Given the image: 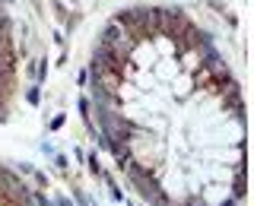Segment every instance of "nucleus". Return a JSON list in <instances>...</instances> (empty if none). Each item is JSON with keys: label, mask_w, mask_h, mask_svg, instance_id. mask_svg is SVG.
Here are the masks:
<instances>
[{"label": "nucleus", "mask_w": 254, "mask_h": 206, "mask_svg": "<svg viewBox=\"0 0 254 206\" xmlns=\"http://www.w3.org/2000/svg\"><path fill=\"white\" fill-rule=\"evenodd\" d=\"M130 48H133L130 35H127L118 22H108V29L102 32V51H111V54H118V57L130 60Z\"/></svg>", "instance_id": "f257e3e1"}, {"label": "nucleus", "mask_w": 254, "mask_h": 206, "mask_svg": "<svg viewBox=\"0 0 254 206\" xmlns=\"http://www.w3.org/2000/svg\"><path fill=\"white\" fill-rule=\"evenodd\" d=\"M153 60H156V48H153V42H140V45L130 48V63H133V67L149 70V67H153Z\"/></svg>", "instance_id": "f03ea898"}, {"label": "nucleus", "mask_w": 254, "mask_h": 206, "mask_svg": "<svg viewBox=\"0 0 254 206\" xmlns=\"http://www.w3.org/2000/svg\"><path fill=\"white\" fill-rule=\"evenodd\" d=\"M153 86V79L146 76V70H140V76H137V89H149Z\"/></svg>", "instance_id": "39448f33"}, {"label": "nucleus", "mask_w": 254, "mask_h": 206, "mask_svg": "<svg viewBox=\"0 0 254 206\" xmlns=\"http://www.w3.org/2000/svg\"><path fill=\"white\" fill-rule=\"evenodd\" d=\"M92 73H95V83H99V92L118 95V89H121V83H124L121 76L111 73V70H102V67H92Z\"/></svg>", "instance_id": "7ed1b4c3"}, {"label": "nucleus", "mask_w": 254, "mask_h": 206, "mask_svg": "<svg viewBox=\"0 0 254 206\" xmlns=\"http://www.w3.org/2000/svg\"><path fill=\"white\" fill-rule=\"evenodd\" d=\"M118 95H121V99H130V95H133V89H130L127 83H121V89H118Z\"/></svg>", "instance_id": "423d86ee"}, {"label": "nucleus", "mask_w": 254, "mask_h": 206, "mask_svg": "<svg viewBox=\"0 0 254 206\" xmlns=\"http://www.w3.org/2000/svg\"><path fill=\"white\" fill-rule=\"evenodd\" d=\"M203 57H206L203 48H190V51H181V67H185V70H197V67L203 63Z\"/></svg>", "instance_id": "20e7f679"}]
</instances>
